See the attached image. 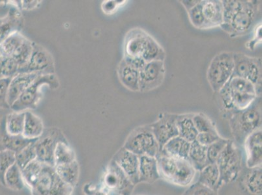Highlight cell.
<instances>
[{"mask_svg": "<svg viewBox=\"0 0 262 195\" xmlns=\"http://www.w3.org/2000/svg\"><path fill=\"white\" fill-rule=\"evenodd\" d=\"M223 22L221 29L231 37L246 35L259 13V3L247 0H223Z\"/></svg>", "mask_w": 262, "mask_h": 195, "instance_id": "obj_1", "label": "cell"}, {"mask_svg": "<svg viewBox=\"0 0 262 195\" xmlns=\"http://www.w3.org/2000/svg\"><path fill=\"white\" fill-rule=\"evenodd\" d=\"M229 120L231 132L235 142L244 144L245 139L255 131L261 128V96H258L251 106L244 110L225 113Z\"/></svg>", "mask_w": 262, "mask_h": 195, "instance_id": "obj_2", "label": "cell"}, {"mask_svg": "<svg viewBox=\"0 0 262 195\" xmlns=\"http://www.w3.org/2000/svg\"><path fill=\"white\" fill-rule=\"evenodd\" d=\"M161 179L180 187L192 184L196 171L189 159L172 158L163 151L156 156Z\"/></svg>", "mask_w": 262, "mask_h": 195, "instance_id": "obj_3", "label": "cell"}, {"mask_svg": "<svg viewBox=\"0 0 262 195\" xmlns=\"http://www.w3.org/2000/svg\"><path fill=\"white\" fill-rule=\"evenodd\" d=\"M45 85L52 90L58 89L59 82L56 75H39L22 95L11 106L13 111H26L37 108L42 99V87Z\"/></svg>", "mask_w": 262, "mask_h": 195, "instance_id": "obj_4", "label": "cell"}, {"mask_svg": "<svg viewBox=\"0 0 262 195\" xmlns=\"http://www.w3.org/2000/svg\"><path fill=\"white\" fill-rule=\"evenodd\" d=\"M74 189L61 179L54 166L43 164L36 182L30 190L32 195H72Z\"/></svg>", "mask_w": 262, "mask_h": 195, "instance_id": "obj_5", "label": "cell"}, {"mask_svg": "<svg viewBox=\"0 0 262 195\" xmlns=\"http://www.w3.org/2000/svg\"><path fill=\"white\" fill-rule=\"evenodd\" d=\"M123 147L139 157L148 156L156 158L160 151L150 125L135 128L128 135Z\"/></svg>", "mask_w": 262, "mask_h": 195, "instance_id": "obj_6", "label": "cell"}, {"mask_svg": "<svg viewBox=\"0 0 262 195\" xmlns=\"http://www.w3.org/2000/svg\"><path fill=\"white\" fill-rule=\"evenodd\" d=\"M242 154L235 142L229 140L216 164L220 173V185H227L239 177L242 169Z\"/></svg>", "mask_w": 262, "mask_h": 195, "instance_id": "obj_7", "label": "cell"}, {"mask_svg": "<svg viewBox=\"0 0 262 195\" xmlns=\"http://www.w3.org/2000/svg\"><path fill=\"white\" fill-rule=\"evenodd\" d=\"M233 54V52H221L214 57L209 64L207 79L215 93H217L232 78L234 68Z\"/></svg>", "mask_w": 262, "mask_h": 195, "instance_id": "obj_8", "label": "cell"}, {"mask_svg": "<svg viewBox=\"0 0 262 195\" xmlns=\"http://www.w3.org/2000/svg\"><path fill=\"white\" fill-rule=\"evenodd\" d=\"M234 68L232 76L249 81L256 86L261 95V59L254 58L246 54L233 52Z\"/></svg>", "mask_w": 262, "mask_h": 195, "instance_id": "obj_9", "label": "cell"}, {"mask_svg": "<svg viewBox=\"0 0 262 195\" xmlns=\"http://www.w3.org/2000/svg\"><path fill=\"white\" fill-rule=\"evenodd\" d=\"M68 141L63 132L56 127L45 128L41 136L34 142L37 160L55 166L54 152L59 142Z\"/></svg>", "mask_w": 262, "mask_h": 195, "instance_id": "obj_10", "label": "cell"}, {"mask_svg": "<svg viewBox=\"0 0 262 195\" xmlns=\"http://www.w3.org/2000/svg\"><path fill=\"white\" fill-rule=\"evenodd\" d=\"M18 73H35L40 75H54L53 56L43 46L33 42L32 56L25 65L18 69Z\"/></svg>", "mask_w": 262, "mask_h": 195, "instance_id": "obj_11", "label": "cell"}, {"mask_svg": "<svg viewBox=\"0 0 262 195\" xmlns=\"http://www.w3.org/2000/svg\"><path fill=\"white\" fill-rule=\"evenodd\" d=\"M103 184L107 189L119 195H131L135 187L113 160L110 162L104 173Z\"/></svg>", "mask_w": 262, "mask_h": 195, "instance_id": "obj_12", "label": "cell"}, {"mask_svg": "<svg viewBox=\"0 0 262 195\" xmlns=\"http://www.w3.org/2000/svg\"><path fill=\"white\" fill-rule=\"evenodd\" d=\"M165 75L164 61L146 63L139 71V92H149L160 87L164 82Z\"/></svg>", "mask_w": 262, "mask_h": 195, "instance_id": "obj_13", "label": "cell"}, {"mask_svg": "<svg viewBox=\"0 0 262 195\" xmlns=\"http://www.w3.org/2000/svg\"><path fill=\"white\" fill-rule=\"evenodd\" d=\"M177 116V114L163 113L159 116L158 120L150 125L160 151L166 142L172 138L178 136L176 125Z\"/></svg>", "mask_w": 262, "mask_h": 195, "instance_id": "obj_14", "label": "cell"}, {"mask_svg": "<svg viewBox=\"0 0 262 195\" xmlns=\"http://www.w3.org/2000/svg\"><path fill=\"white\" fill-rule=\"evenodd\" d=\"M112 160L120 166L135 186L140 184L139 156L121 147Z\"/></svg>", "mask_w": 262, "mask_h": 195, "instance_id": "obj_15", "label": "cell"}, {"mask_svg": "<svg viewBox=\"0 0 262 195\" xmlns=\"http://www.w3.org/2000/svg\"><path fill=\"white\" fill-rule=\"evenodd\" d=\"M149 33L141 28H134L126 35L124 43V56L142 58L146 50Z\"/></svg>", "mask_w": 262, "mask_h": 195, "instance_id": "obj_16", "label": "cell"}, {"mask_svg": "<svg viewBox=\"0 0 262 195\" xmlns=\"http://www.w3.org/2000/svg\"><path fill=\"white\" fill-rule=\"evenodd\" d=\"M246 153L247 168L261 166L262 163V131H255L245 139L244 142Z\"/></svg>", "mask_w": 262, "mask_h": 195, "instance_id": "obj_17", "label": "cell"}, {"mask_svg": "<svg viewBox=\"0 0 262 195\" xmlns=\"http://www.w3.org/2000/svg\"><path fill=\"white\" fill-rule=\"evenodd\" d=\"M24 26V18L16 7L9 9L4 17L0 18V44L14 33L20 32Z\"/></svg>", "mask_w": 262, "mask_h": 195, "instance_id": "obj_18", "label": "cell"}, {"mask_svg": "<svg viewBox=\"0 0 262 195\" xmlns=\"http://www.w3.org/2000/svg\"><path fill=\"white\" fill-rule=\"evenodd\" d=\"M239 186L242 191L247 195H261V166L247 168L239 178Z\"/></svg>", "mask_w": 262, "mask_h": 195, "instance_id": "obj_19", "label": "cell"}, {"mask_svg": "<svg viewBox=\"0 0 262 195\" xmlns=\"http://www.w3.org/2000/svg\"><path fill=\"white\" fill-rule=\"evenodd\" d=\"M35 140L26 139L23 135L9 134L6 127V116L0 120V152L10 151L18 153Z\"/></svg>", "mask_w": 262, "mask_h": 195, "instance_id": "obj_20", "label": "cell"}, {"mask_svg": "<svg viewBox=\"0 0 262 195\" xmlns=\"http://www.w3.org/2000/svg\"><path fill=\"white\" fill-rule=\"evenodd\" d=\"M39 75L35 73H18L12 78L8 92V103L10 107Z\"/></svg>", "mask_w": 262, "mask_h": 195, "instance_id": "obj_21", "label": "cell"}, {"mask_svg": "<svg viewBox=\"0 0 262 195\" xmlns=\"http://www.w3.org/2000/svg\"><path fill=\"white\" fill-rule=\"evenodd\" d=\"M202 11L207 30L220 27L223 22V5L221 0H202Z\"/></svg>", "mask_w": 262, "mask_h": 195, "instance_id": "obj_22", "label": "cell"}, {"mask_svg": "<svg viewBox=\"0 0 262 195\" xmlns=\"http://www.w3.org/2000/svg\"><path fill=\"white\" fill-rule=\"evenodd\" d=\"M161 179L157 161L155 157H139V182L152 184Z\"/></svg>", "mask_w": 262, "mask_h": 195, "instance_id": "obj_23", "label": "cell"}, {"mask_svg": "<svg viewBox=\"0 0 262 195\" xmlns=\"http://www.w3.org/2000/svg\"><path fill=\"white\" fill-rule=\"evenodd\" d=\"M119 80L124 87L133 92H139V71L131 67L122 59L117 68Z\"/></svg>", "mask_w": 262, "mask_h": 195, "instance_id": "obj_24", "label": "cell"}, {"mask_svg": "<svg viewBox=\"0 0 262 195\" xmlns=\"http://www.w3.org/2000/svg\"><path fill=\"white\" fill-rule=\"evenodd\" d=\"M45 128L43 121L39 116L30 111H25V127L23 136L30 140L37 139L41 136Z\"/></svg>", "mask_w": 262, "mask_h": 195, "instance_id": "obj_25", "label": "cell"}, {"mask_svg": "<svg viewBox=\"0 0 262 195\" xmlns=\"http://www.w3.org/2000/svg\"><path fill=\"white\" fill-rule=\"evenodd\" d=\"M190 142L183 138L177 136L166 142L161 151L172 158L189 159Z\"/></svg>", "mask_w": 262, "mask_h": 195, "instance_id": "obj_26", "label": "cell"}, {"mask_svg": "<svg viewBox=\"0 0 262 195\" xmlns=\"http://www.w3.org/2000/svg\"><path fill=\"white\" fill-rule=\"evenodd\" d=\"M194 113H185L178 115L176 125L178 131V136L192 142L196 140L199 132H197L192 120Z\"/></svg>", "mask_w": 262, "mask_h": 195, "instance_id": "obj_27", "label": "cell"}, {"mask_svg": "<svg viewBox=\"0 0 262 195\" xmlns=\"http://www.w3.org/2000/svg\"><path fill=\"white\" fill-rule=\"evenodd\" d=\"M198 182L204 186L218 191L220 189V173L216 163L209 164L203 169L199 171Z\"/></svg>", "mask_w": 262, "mask_h": 195, "instance_id": "obj_28", "label": "cell"}, {"mask_svg": "<svg viewBox=\"0 0 262 195\" xmlns=\"http://www.w3.org/2000/svg\"><path fill=\"white\" fill-rule=\"evenodd\" d=\"M57 174L66 184L75 188L77 186L80 178V165L77 160L72 163L54 166Z\"/></svg>", "mask_w": 262, "mask_h": 195, "instance_id": "obj_29", "label": "cell"}, {"mask_svg": "<svg viewBox=\"0 0 262 195\" xmlns=\"http://www.w3.org/2000/svg\"><path fill=\"white\" fill-rule=\"evenodd\" d=\"M189 160L196 171H201L209 165L207 157V147L195 141L190 142Z\"/></svg>", "mask_w": 262, "mask_h": 195, "instance_id": "obj_30", "label": "cell"}, {"mask_svg": "<svg viewBox=\"0 0 262 195\" xmlns=\"http://www.w3.org/2000/svg\"><path fill=\"white\" fill-rule=\"evenodd\" d=\"M77 160L75 151L68 141L59 142L54 152L55 166L66 165Z\"/></svg>", "mask_w": 262, "mask_h": 195, "instance_id": "obj_31", "label": "cell"}, {"mask_svg": "<svg viewBox=\"0 0 262 195\" xmlns=\"http://www.w3.org/2000/svg\"><path fill=\"white\" fill-rule=\"evenodd\" d=\"M166 57V52L163 47L153 37L149 35L147 40L146 50L142 55V58L146 63L151 61H164Z\"/></svg>", "mask_w": 262, "mask_h": 195, "instance_id": "obj_32", "label": "cell"}, {"mask_svg": "<svg viewBox=\"0 0 262 195\" xmlns=\"http://www.w3.org/2000/svg\"><path fill=\"white\" fill-rule=\"evenodd\" d=\"M4 186L15 191H20L26 186L22 171L16 163L5 175Z\"/></svg>", "mask_w": 262, "mask_h": 195, "instance_id": "obj_33", "label": "cell"}, {"mask_svg": "<svg viewBox=\"0 0 262 195\" xmlns=\"http://www.w3.org/2000/svg\"><path fill=\"white\" fill-rule=\"evenodd\" d=\"M25 111H13L6 116V127L9 134L23 135L25 127Z\"/></svg>", "mask_w": 262, "mask_h": 195, "instance_id": "obj_34", "label": "cell"}, {"mask_svg": "<svg viewBox=\"0 0 262 195\" xmlns=\"http://www.w3.org/2000/svg\"><path fill=\"white\" fill-rule=\"evenodd\" d=\"M226 85L232 91L261 96L254 84L243 78L232 76Z\"/></svg>", "mask_w": 262, "mask_h": 195, "instance_id": "obj_35", "label": "cell"}, {"mask_svg": "<svg viewBox=\"0 0 262 195\" xmlns=\"http://www.w3.org/2000/svg\"><path fill=\"white\" fill-rule=\"evenodd\" d=\"M26 39V37L17 32L11 35L0 44V54L2 57H12L16 49Z\"/></svg>", "mask_w": 262, "mask_h": 195, "instance_id": "obj_36", "label": "cell"}, {"mask_svg": "<svg viewBox=\"0 0 262 195\" xmlns=\"http://www.w3.org/2000/svg\"><path fill=\"white\" fill-rule=\"evenodd\" d=\"M43 164L35 159L32 162L28 164L25 168L21 170L25 185L28 188H29V189L35 184V182H36L40 171L42 170Z\"/></svg>", "mask_w": 262, "mask_h": 195, "instance_id": "obj_37", "label": "cell"}, {"mask_svg": "<svg viewBox=\"0 0 262 195\" xmlns=\"http://www.w3.org/2000/svg\"><path fill=\"white\" fill-rule=\"evenodd\" d=\"M33 42L26 37L22 44L19 46L12 56L11 58L15 59L19 68L25 65L29 61L33 52Z\"/></svg>", "mask_w": 262, "mask_h": 195, "instance_id": "obj_38", "label": "cell"}, {"mask_svg": "<svg viewBox=\"0 0 262 195\" xmlns=\"http://www.w3.org/2000/svg\"><path fill=\"white\" fill-rule=\"evenodd\" d=\"M35 141L31 142L28 146L16 154V164L21 170L25 168L28 164L37 159V154L34 145Z\"/></svg>", "mask_w": 262, "mask_h": 195, "instance_id": "obj_39", "label": "cell"}, {"mask_svg": "<svg viewBox=\"0 0 262 195\" xmlns=\"http://www.w3.org/2000/svg\"><path fill=\"white\" fill-rule=\"evenodd\" d=\"M19 66L11 57H2L0 59V79L13 78L18 74Z\"/></svg>", "mask_w": 262, "mask_h": 195, "instance_id": "obj_40", "label": "cell"}, {"mask_svg": "<svg viewBox=\"0 0 262 195\" xmlns=\"http://www.w3.org/2000/svg\"><path fill=\"white\" fill-rule=\"evenodd\" d=\"M192 120L199 134V133L217 132L214 123L208 116L204 115V113H194Z\"/></svg>", "mask_w": 262, "mask_h": 195, "instance_id": "obj_41", "label": "cell"}, {"mask_svg": "<svg viewBox=\"0 0 262 195\" xmlns=\"http://www.w3.org/2000/svg\"><path fill=\"white\" fill-rule=\"evenodd\" d=\"M16 163V153L13 151L0 152V184L4 186V177L7 171Z\"/></svg>", "mask_w": 262, "mask_h": 195, "instance_id": "obj_42", "label": "cell"}, {"mask_svg": "<svg viewBox=\"0 0 262 195\" xmlns=\"http://www.w3.org/2000/svg\"><path fill=\"white\" fill-rule=\"evenodd\" d=\"M229 140L221 137L217 141L207 147V157L209 164L216 163Z\"/></svg>", "mask_w": 262, "mask_h": 195, "instance_id": "obj_43", "label": "cell"}, {"mask_svg": "<svg viewBox=\"0 0 262 195\" xmlns=\"http://www.w3.org/2000/svg\"><path fill=\"white\" fill-rule=\"evenodd\" d=\"M189 20L194 28L199 30H207L206 20L202 11V0L190 10L187 11Z\"/></svg>", "mask_w": 262, "mask_h": 195, "instance_id": "obj_44", "label": "cell"}, {"mask_svg": "<svg viewBox=\"0 0 262 195\" xmlns=\"http://www.w3.org/2000/svg\"><path fill=\"white\" fill-rule=\"evenodd\" d=\"M182 195H219L218 191L209 189L199 182L190 185Z\"/></svg>", "mask_w": 262, "mask_h": 195, "instance_id": "obj_45", "label": "cell"}, {"mask_svg": "<svg viewBox=\"0 0 262 195\" xmlns=\"http://www.w3.org/2000/svg\"><path fill=\"white\" fill-rule=\"evenodd\" d=\"M12 78L0 79V108L11 109L8 103V92Z\"/></svg>", "mask_w": 262, "mask_h": 195, "instance_id": "obj_46", "label": "cell"}, {"mask_svg": "<svg viewBox=\"0 0 262 195\" xmlns=\"http://www.w3.org/2000/svg\"><path fill=\"white\" fill-rule=\"evenodd\" d=\"M221 137L218 132L199 133L197 135L196 141L203 146L208 147L217 141Z\"/></svg>", "mask_w": 262, "mask_h": 195, "instance_id": "obj_47", "label": "cell"}, {"mask_svg": "<svg viewBox=\"0 0 262 195\" xmlns=\"http://www.w3.org/2000/svg\"><path fill=\"white\" fill-rule=\"evenodd\" d=\"M123 59L128 65L139 71L141 70L146 64V62L142 58H131V57L124 56Z\"/></svg>", "mask_w": 262, "mask_h": 195, "instance_id": "obj_48", "label": "cell"}, {"mask_svg": "<svg viewBox=\"0 0 262 195\" xmlns=\"http://www.w3.org/2000/svg\"><path fill=\"white\" fill-rule=\"evenodd\" d=\"M118 5L116 1H105L102 4V9L105 14H112L115 11Z\"/></svg>", "mask_w": 262, "mask_h": 195, "instance_id": "obj_49", "label": "cell"}, {"mask_svg": "<svg viewBox=\"0 0 262 195\" xmlns=\"http://www.w3.org/2000/svg\"><path fill=\"white\" fill-rule=\"evenodd\" d=\"M200 2H201V0H183V1H181L187 11L190 10L196 6Z\"/></svg>", "mask_w": 262, "mask_h": 195, "instance_id": "obj_50", "label": "cell"}, {"mask_svg": "<svg viewBox=\"0 0 262 195\" xmlns=\"http://www.w3.org/2000/svg\"><path fill=\"white\" fill-rule=\"evenodd\" d=\"M20 6L21 8L24 9H26V10H28V9H35L37 7V5L39 4V2L38 1H22L20 2Z\"/></svg>", "mask_w": 262, "mask_h": 195, "instance_id": "obj_51", "label": "cell"}, {"mask_svg": "<svg viewBox=\"0 0 262 195\" xmlns=\"http://www.w3.org/2000/svg\"><path fill=\"white\" fill-rule=\"evenodd\" d=\"M1 58H2L1 54H0V59H1Z\"/></svg>", "mask_w": 262, "mask_h": 195, "instance_id": "obj_52", "label": "cell"}, {"mask_svg": "<svg viewBox=\"0 0 262 195\" xmlns=\"http://www.w3.org/2000/svg\"><path fill=\"white\" fill-rule=\"evenodd\" d=\"M137 195H142V194H137Z\"/></svg>", "mask_w": 262, "mask_h": 195, "instance_id": "obj_53", "label": "cell"}]
</instances>
